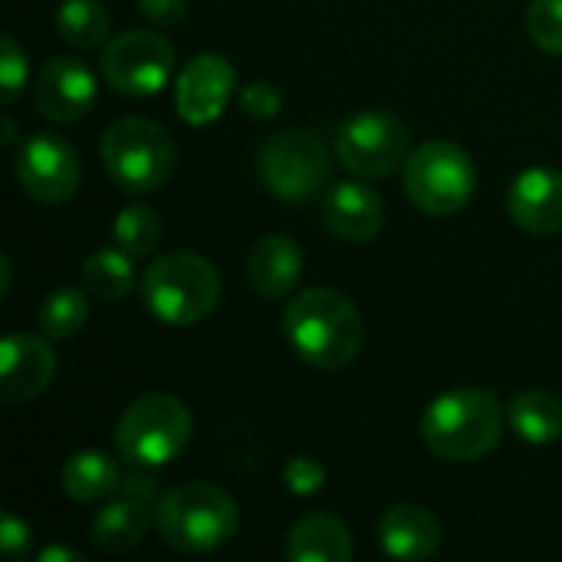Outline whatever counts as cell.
Returning <instances> with one entry per match:
<instances>
[{"label": "cell", "instance_id": "cell-3", "mask_svg": "<svg viewBox=\"0 0 562 562\" xmlns=\"http://www.w3.org/2000/svg\"><path fill=\"white\" fill-rule=\"evenodd\" d=\"M155 527L161 543L178 553H211L237 533V504L217 484L188 481L161 494Z\"/></svg>", "mask_w": 562, "mask_h": 562}, {"label": "cell", "instance_id": "cell-33", "mask_svg": "<svg viewBox=\"0 0 562 562\" xmlns=\"http://www.w3.org/2000/svg\"><path fill=\"white\" fill-rule=\"evenodd\" d=\"M145 471H151V468H145ZM145 471H132L128 477H122V487H119V494H125V497H135V501H142V504H148L151 510L158 507V487H155V477L151 474H145Z\"/></svg>", "mask_w": 562, "mask_h": 562}, {"label": "cell", "instance_id": "cell-22", "mask_svg": "<svg viewBox=\"0 0 562 562\" xmlns=\"http://www.w3.org/2000/svg\"><path fill=\"white\" fill-rule=\"evenodd\" d=\"M510 431L527 445H553L562 438V402L553 392L527 389L507 405Z\"/></svg>", "mask_w": 562, "mask_h": 562}, {"label": "cell", "instance_id": "cell-13", "mask_svg": "<svg viewBox=\"0 0 562 562\" xmlns=\"http://www.w3.org/2000/svg\"><path fill=\"white\" fill-rule=\"evenodd\" d=\"M99 95V82L92 76V69L72 56H56L49 59L40 76H36V89H33V102L40 109L43 119L69 125L79 122L92 112Z\"/></svg>", "mask_w": 562, "mask_h": 562}, {"label": "cell", "instance_id": "cell-9", "mask_svg": "<svg viewBox=\"0 0 562 562\" xmlns=\"http://www.w3.org/2000/svg\"><path fill=\"white\" fill-rule=\"evenodd\" d=\"M336 155L342 168L352 171L356 178H389L392 171L405 168L412 155V132L395 112H356L352 119L342 122L336 135Z\"/></svg>", "mask_w": 562, "mask_h": 562}, {"label": "cell", "instance_id": "cell-11", "mask_svg": "<svg viewBox=\"0 0 562 562\" xmlns=\"http://www.w3.org/2000/svg\"><path fill=\"white\" fill-rule=\"evenodd\" d=\"M82 165L76 148L59 135H30L16 148V181L40 204H63L76 194Z\"/></svg>", "mask_w": 562, "mask_h": 562}, {"label": "cell", "instance_id": "cell-5", "mask_svg": "<svg viewBox=\"0 0 562 562\" xmlns=\"http://www.w3.org/2000/svg\"><path fill=\"white\" fill-rule=\"evenodd\" d=\"M99 155L109 178L128 194L158 191L175 175L178 165V148L171 132L142 115L115 119L102 132Z\"/></svg>", "mask_w": 562, "mask_h": 562}, {"label": "cell", "instance_id": "cell-28", "mask_svg": "<svg viewBox=\"0 0 562 562\" xmlns=\"http://www.w3.org/2000/svg\"><path fill=\"white\" fill-rule=\"evenodd\" d=\"M26 72H30V59L20 49V43L7 33L0 40V99H3V105L20 99V92L26 86Z\"/></svg>", "mask_w": 562, "mask_h": 562}, {"label": "cell", "instance_id": "cell-32", "mask_svg": "<svg viewBox=\"0 0 562 562\" xmlns=\"http://www.w3.org/2000/svg\"><path fill=\"white\" fill-rule=\"evenodd\" d=\"M138 13L155 26H178L188 16V0H138Z\"/></svg>", "mask_w": 562, "mask_h": 562}, {"label": "cell", "instance_id": "cell-35", "mask_svg": "<svg viewBox=\"0 0 562 562\" xmlns=\"http://www.w3.org/2000/svg\"><path fill=\"white\" fill-rule=\"evenodd\" d=\"M10 293V257L0 254V296Z\"/></svg>", "mask_w": 562, "mask_h": 562}, {"label": "cell", "instance_id": "cell-2", "mask_svg": "<svg viewBox=\"0 0 562 562\" xmlns=\"http://www.w3.org/2000/svg\"><path fill=\"white\" fill-rule=\"evenodd\" d=\"M504 435V408L487 389H454L438 395L422 415L425 448L454 464L487 458Z\"/></svg>", "mask_w": 562, "mask_h": 562}, {"label": "cell", "instance_id": "cell-24", "mask_svg": "<svg viewBox=\"0 0 562 562\" xmlns=\"http://www.w3.org/2000/svg\"><path fill=\"white\" fill-rule=\"evenodd\" d=\"M86 293L79 286H59V290L46 293V300L40 303V313H36L40 333L46 339H53V342L72 339L86 326V319H89V300H86Z\"/></svg>", "mask_w": 562, "mask_h": 562}, {"label": "cell", "instance_id": "cell-20", "mask_svg": "<svg viewBox=\"0 0 562 562\" xmlns=\"http://www.w3.org/2000/svg\"><path fill=\"white\" fill-rule=\"evenodd\" d=\"M148 510H151L148 504L125 494L109 501L92 520V547L109 557H122L135 550L148 530Z\"/></svg>", "mask_w": 562, "mask_h": 562}, {"label": "cell", "instance_id": "cell-14", "mask_svg": "<svg viewBox=\"0 0 562 562\" xmlns=\"http://www.w3.org/2000/svg\"><path fill=\"white\" fill-rule=\"evenodd\" d=\"M56 375V356L46 336L13 333L0 342V398L7 405L40 398Z\"/></svg>", "mask_w": 562, "mask_h": 562}, {"label": "cell", "instance_id": "cell-16", "mask_svg": "<svg viewBox=\"0 0 562 562\" xmlns=\"http://www.w3.org/2000/svg\"><path fill=\"white\" fill-rule=\"evenodd\" d=\"M323 221L336 237L366 244L385 224V201L366 181H342L326 191Z\"/></svg>", "mask_w": 562, "mask_h": 562}, {"label": "cell", "instance_id": "cell-12", "mask_svg": "<svg viewBox=\"0 0 562 562\" xmlns=\"http://www.w3.org/2000/svg\"><path fill=\"white\" fill-rule=\"evenodd\" d=\"M234 92H237L234 63L221 53H201L181 69L175 82V109L188 125L204 128L227 112Z\"/></svg>", "mask_w": 562, "mask_h": 562}, {"label": "cell", "instance_id": "cell-26", "mask_svg": "<svg viewBox=\"0 0 562 562\" xmlns=\"http://www.w3.org/2000/svg\"><path fill=\"white\" fill-rule=\"evenodd\" d=\"M112 244L132 257H148L161 244V217L148 204H125L112 224Z\"/></svg>", "mask_w": 562, "mask_h": 562}, {"label": "cell", "instance_id": "cell-18", "mask_svg": "<svg viewBox=\"0 0 562 562\" xmlns=\"http://www.w3.org/2000/svg\"><path fill=\"white\" fill-rule=\"evenodd\" d=\"M303 277V254L290 237L267 234L247 250V280L263 300H283Z\"/></svg>", "mask_w": 562, "mask_h": 562}, {"label": "cell", "instance_id": "cell-8", "mask_svg": "<svg viewBox=\"0 0 562 562\" xmlns=\"http://www.w3.org/2000/svg\"><path fill=\"white\" fill-rule=\"evenodd\" d=\"M333 161L310 128H280L257 151V175L280 201L303 204L329 181Z\"/></svg>", "mask_w": 562, "mask_h": 562}, {"label": "cell", "instance_id": "cell-7", "mask_svg": "<svg viewBox=\"0 0 562 562\" xmlns=\"http://www.w3.org/2000/svg\"><path fill=\"white\" fill-rule=\"evenodd\" d=\"M191 428L194 422L188 405L175 395L155 392L135 398L122 412L115 425V445L135 468H161L188 448Z\"/></svg>", "mask_w": 562, "mask_h": 562}, {"label": "cell", "instance_id": "cell-29", "mask_svg": "<svg viewBox=\"0 0 562 562\" xmlns=\"http://www.w3.org/2000/svg\"><path fill=\"white\" fill-rule=\"evenodd\" d=\"M283 487L293 497H313V494H319L326 487V468L316 458L296 454L283 468Z\"/></svg>", "mask_w": 562, "mask_h": 562}, {"label": "cell", "instance_id": "cell-30", "mask_svg": "<svg viewBox=\"0 0 562 562\" xmlns=\"http://www.w3.org/2000/svg\"><path fill=\"white\" fill-rule=\"evenodd\" d=\"M240 109L250 119H273L283 109V95L270 82H250V86L240 89Z\"/></svg>", "mask_w": 562, "mask_h": 562}, {"label": "cell", "instance_id": "cell-10", "mask_svg": "<svg viewBox=\"0 0 562 562\" xmlns=\"http://www.w3.org/2000/svg\"><path fill=\"white\" fill-rule=\"evenodd\" d=\"M175 46L151 30H125L102 49V76L119 95H155L168 86Z\"/></svg>", "mask_w": 562, "mask_h": 562}, {"label": "cell", "instance_id": "cell-25", "mask_svg": "<svg viewBox=\"0 0 562 562\" xmlns=\"http://www.w3.org/2000/svg\"><path fill=\"white\" fill-rule=\"evenodd\" d=\"M56 33L72 49H95L109 36V13L95 0H63L56 10Z\"/></svg>", "mask_w": 562, "mask_h": 562}, {"label": "cell", "instance_id": "cell-34", "mask_svg": "<svg viewBox=\"0 0 562 562\" xmlns=\"http://www.w3.org/2000/svg\"><path fill=\"white\" fill-rule=\"evenodd\" d=\"M40 562H82V557L76 550H66V547H46L40 553Z\"/></svg>", "mask_w": 562, "mask_h": 562}, {"label": "cell", "instance_id": "cell-17", "mask_svg": "<svg viewBox=\"0 0 562 562\" xmlns=\"http://www.w3.org/2000/svg\"><path fill=\"white\" fill-rule=\"evenodd\" d=\"M379 547L392 560H428L441 547V524L418 504H398L379 520Z\"/></svg>", "mask_w": 562, "mask_h": 562}, {"label": "cell", "instance_id": "cell-31", "mask_svg": "<svg viewBox=\"0 0 562 562\" xmlns=\"http://www.w3.org/2000/svg\"><path fill=\"white\" fill-rule=\"evenodd\" d=\"M30 540H33V533H30L26 520H20L16 514L7 510L3 520H0V547L7 550V557H10V560H26Z\"/></svg>", "mask_w": 562, "mask_h": 562}, {"label": "cell", "instance_id": "cell-6", "mask_svg": "<svg viewBox=\"0 0 562 562\" xmlns=\"http://www.w3.org/2000/svg\"><path fill=\"white\" fill-rule=\"evenodd\" d=\"M405 191L408 201L435 217L458 214L471 204L477 191L474 158L448 138H431L415 148L405 161Z\"/></svg>", "mask_w": 562, "mask_h": 562}, {"label": "cell", "instance_id": "cell-36", "mask_svg": "<svg viewBox=\"0 0 562 562\" xmlns=\"http://www.w3.org/2000/svg\"><path fill=\"white\" fill-rule=\"evenodd\" d=\"M10 142H13V119L3 115V145H10Z\"/></svg>", "mask_w": 562, "mask_h": 562}, {"label": "cell", "instance_id": "cell-1", "mask_svg": "<svg viewBox=\"0 0 562 562\" xmlns=\"http://www.w3.org/2000/svg\"><path fill=\"white\" fill-rule=\"evenodd\" d=\"M283 336L303 362L323 372H339L362 352L366 323L349 296L329 286H313L286 306Z\"/></svg>", "mask_w": 562, "mask_h": 562}, {"label": "cell", "instance_id": "cell-21", "mask_svg": "<svg viewBox=\"0 0 562 562\" xmlns=\"http://www.w3.org/2000/svg\"><path fill=\"white\" fill-rule=\"evenodd\" d=\"M59 484L76 504H99L122 487V471L102 451H76L59 474Z\"/></svg>", "mask_w": 562, "mask_h": 562}, {"label": "cell", "instance_id": "cell-19", "mask_svg": "<svg viewBox=\"0 0 562 562\" xmlns=\"http://www.w3.org/2000/svg\"><path fill=\"white\" fill-rule=\"evenodd\" d=\"M286 560L293 562H349L352 537L336 514H306L286 537Z\"/></svg>", "mask_w": 562, "mask_h": 562}, {"label": "cell", "instance_id": "cell-23", "mask_svg": "<svg viewBox=\"0 0 562 562\" xmlns=\"http://www.w3.org/2000/svg\"><path fill=\"white\" fill-rule=\"evenodd\" d=\"M82 286L105 303H122L135 286V257L122 247H102L82 263Z\"/></svg>", "mask_w": 562, "mask_h": 562}, {"label": "cell", "instance_id": "cell-15", "mask_svg": "<svg viewBox=\"0 0 562 562\" xmlns=\"http://www.w3.org/2000/svg\"><path fill=\"white\" fill-rule=\"evenodd\" d=\"M507 211L514 224L527 234H560L562 231V171L537 165L514 178L507 191Z\"/></svg>", "mask_w": 562, "mask_h": 562}, {"label": "cell", "instance_id": "cell-4", "mask_svg": "<svg viewBox=\"0 0 562 562\" xmlns=\"http://www.w3.org/2000/svg\"><path fill=\"white\" fill-rule=\"evenodd\" d=\"M221 277L211 260L191 250H171L142 273V303L165 326H194L214 313Z\"/></svg>", "mask_w": 562, "mask_h": 562}, {"label": "cell", "instance_id": "cell-27", "mask_svg": "<svg viewBox=\"0 0 562 562\" xmlns=\"http://www.w3.org/2000/svg\"><path fill=\"white\" fill-rule=\"evenodd\" d=\"M527 33L540 49L562 56V0H530Z\"/></svg>", "mask_w": 562, "mask_h": 562}]
</instances>
